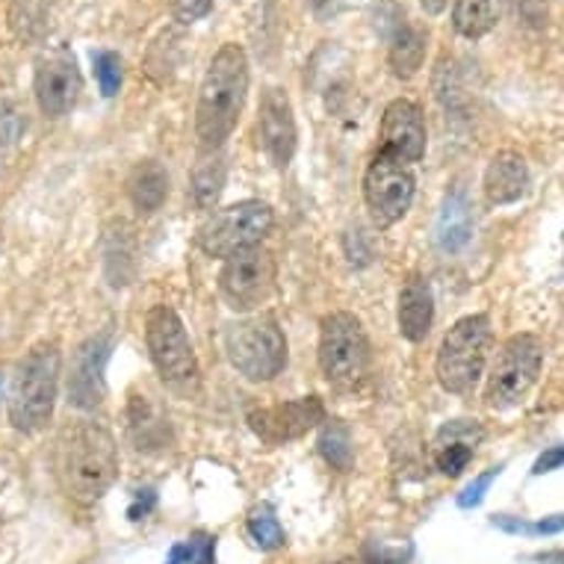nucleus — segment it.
Segmentation results:
<instances>
[{
	"mask_svg": "<svg viewBox=\"0 0 564 564\" xmlns=\"http://www.w3.org/2000/svg\"><path fill=\"white\" fill-rule=\"evenodd\" d=\"M249 95V56L237 42H225L214 54L195 104V137L202 151H219L240 121Z\"/></svg>",
	"mask_w": 564,
	"mask_h": 564,
	"instance_id": "nucleus-1",
	"label": "nucleus"
},
{
	"mask_svg": "<svg viewBox=\"0 0 564 564\" xmlns=\"http://www.w3.org/2000/svg\"><path fill=\"white\" fill-rule=\"evenodd\" d=\"M119 473L116 437L93 420L68 426L56 441V479L68 500L93 506L110 490Z\"/></svg>",
	"mask_w": 564,
	"mask_h": 564,
	"instance_id": "nucleus-2",
	"label": "nucleus"
},
{
	"mask_svg": "<svg viewBox=\"0 0 564 564\" xmlns=\"http://www.w3.org/2000/svg\"><path fill=\"white\" fill-rule=\"evenodd\" d=\"M59 346L54 340L39 343L24 355L10 381V423L24 435L47 426L54 414L56 384H59Z\"/></svg>",
	"mask_w": 564,
	"mask_h": 564,
	"instance_id": "nucleus-3",
	"label": "nucleus"
},
{
	"mask_svg": "<svg viewBox=\"0 0 564 564\" xmlns=\"http://www.w3.org/2000/svg\"><path fill=\"white\" fill-rule=\"evenodd\" d=\"M145 343H149L151 364L160 372L163 384L181 397H193L202 384V370H198V358L186 337L184 323L172 307H151V314L145 316Z\"/></svg>",
	"mask_w": 564,
	"mask_h": 564,
	"instance_id": "nucleus-4",
	"label": "nucleus"
},
{
	"mask_svg": "<svg viewBox=\"0 0 564 564\" xmlns=\"http://www.w3.org/2000/svg\"><path fill=\"white\" fill-rule=\"evenodd\" d=\"M370 340L361 319L349 311H337L319 328V370L334 388L355 390L370 372Z\"/></svg>",
	"mask_w": 564,
	"mask_h": 564,
	"instance_id": "nucleus-5",
	"label": "nucleus"
},
{
	"mask_svg": "<svg viewBox=\"0 0 564 564\" xmlns=\"http://www.w3.org/2000/svg\"><path fill=\"white\" fill-rule=\"evenodd\" d=\"M490 349V319L481 314L464 316L446 332L437 349V381L446 393H470L479 384Z\"/></svg>",
	"mask_w": 564,
	"mask_h": 564,
	"instance_id": "nucleus-6",
	"label": "nucleus"
},
{
	"mask_svg": "<svg viewBox=\"0 0 564 564\" xmlns=\"http://www.w3.org/2000/svg\"><path fill=\"white\" fill-rule=\"evenodd\" d=\"M225 351L249 381H272L288 367V337L272 316L234 323L225 334Z\"/></svg>",
	"mask_w": 564,
	"mask_h": 564,
	"instance_id": "nucleus-7",
	"label": "nucleus"
},
{
	"mask_svg": "<svg viewBox=\"0 0 564 564\" xmlns=\"http://www.w3.org/2000/svg\"><path fill=\"white\" fill-rule=\"evenodd\" d=\"M275 225L272 207L263 202H240L216 210L195 234V246L207 258H231L237 251L258 246Z\"/></svg>",
	"mask_w": 564,
	"mask_h": 564,
	"instance_id": "nucleus-8",
	"label": "nucleus"
},
{
	"mask_svg": "<svg viewBox=\"0 0 564 564\" xmlns=\"http://www.w3.org/2000/svg\"><path fill=\"white\" fill-rule=\"evenodd\" d=\"M541 364H544V343L538 340L535 334L509 337L502 343L494 370H490L488 390H485L488 405L497 411L518 405L538 381Z\"/></svg>",
	"mask_w": 564,
	"mask_h": 564,
	"instance_id": "nucleus-9",
	"label": "nucleus"
},
{
	"mask_svg": "<svg viewBox=\"0 0 564 564\" xmlns=\"http://www.w3.org/2000/svg\"><path fill=\"white\" fill-rule=\"evenodd\" d=\"M364 202L379 228L397 225L414 202V175L408 163L379 151L364 175Z\"/></svg>",
	"mask_w": 564,
	"mask_h": 564,
	"instance_id": "nucleus-10",
	"label": "nucleus"
},
{
	"mask_svg": "<svg viewBox=\"0 0 564 564\" xmlns=\"http://www.w3.org/2000/svg\"><path fill=\"white\" fill-rule=\"evenodd\" d=\"M278 281L275 258L260 246L242 249L225 260L219 272V293L234 311H251L263 305Z\"/></svg>",
	"mask_w": 564,
	"mask_h": 564,
	"instance_id": "nucleus-11",
	"label": "nucleus"
},
{
	"mask_svg": "<svg viewBox=\"0 0 564 564\" xmlns=\"http://www.w3.org/2000/svg\"><path fill=\"white\" fill-rule=\"evenodd\" d=\"M319 423H325V405L319 397H302L293 399V402H281V405L254 408L249 414L251 432L263 444L272 446L299 441Z\"/></svg>",
	"mask_w": 564,
	"mask_h": 564,
	"instance_id": "nucleus-12",
	"label": "nucleus"
},
{
	"mask_svg": "<svg viewBox=\"0 0 564 564\" xmlns=\"http://www.w3.org/2000/svg\"><path fill=\"white\" fill-rule=\"evenodd\" d=\"M33 86H36L39 110L51 119H59L75 107L80 93H84V77H80L75 56L65 54V51H54L36 63Z\"/></svg>",
	"mask_w": 564,
	"mask_h": 564,
	"instance_id": "nucleus-13",
	"label": "nucleus"
},
{
	"mask_svg": "<svg viewBox=\"0 0 564 564\" xmlns=\"http://www.w3.org/2000/svg\"><path fill=\"white\" fill-rule=\"evenodd\" d=\"M260 145L267 151V158L275 163L278 169H288L293 154H296V119H293V104H290L288 93L278 89V86H269L263 89V98H260Z\"/></svg>",
	"mask_w": 564,
	"mask_h": 564,
	"instance_id": "nucleus-14",
	"label": "nucleus"
},
{
	"mask_svg": "<svg viewBox=\"0 0 564 564\" xmlns=\"http://www.w3.org/2000/svg\"><path fill=\"white\" fill-rule=\"evenodd\" d=\"M402 163H420L426 154V121L414 101L397 98L381 116V149Z\"/></svg>",
	"mask_w": 564,
	"mask_h": 564,
	"instance_id": "nucleus-15",
	"label": "nucleus"
},
{
	"mask_svg": "<svg viewBox=\"0 0 564 564\" xmlns=\"http://www.w3.org/2000/svg\"><path fill=\"white\" fill-rule=\"evenodd\" d=\"M112 337L110 332L95 334L77 349L75 367H72V379H68V402L80 411H93L104 402V370L110 361Z\"/></svg>",
	"mask_w": 564,
	"mask_h": 564,
	"instance_id": "nucleus-16",
	"label": "nucleus"
},
{
	"mask_svg": "<svg viewBox=\"0 0 564 564\" xmlns=\"http://www.w3.org/2000/svg\"><path fill=\"white\" fill-rule=\"evenodd\" d=\"M485 437L481 426L476 420H453L441 426V432L435 435V444H432V455H435V467L444 476L455 479L467 470V464L473 462V453L476 446Z\"/></svg>",
	"mask_w": 564,
	"mask_h": 564,
	"instance_id": "nucleus-17",
	"label": "nucleus"
},
{
	"mask_svg": "<svg viewBox=\"0 0 564 564\" xmlns=\"http://www.w3.org/2000/svg\"><path fill=\"white\" fill-rule=\"evenodd\" d=\"M435 323V299L423 275H411L399 293V332L411 343H423Z\"/></svg>",
	"mask_w": 564,
	"mask_h": 564,
	"instance_id": "nucleus-18",
	"label": "nucleus"
},
{
	"mask_svg": "<svg viewBox=\"0 0 564 564\" xmlns=\"http://www.w3.org/2000/svg\"><path fill=\"white\" fill-rule=\"evenodd\" d=\"M390 39V51H388V63L393 68V75L408 80L414 77L420 68H423V59H426V47H429V33L426 30L414 28L411 21L405 19V12H399L390 28H384Z\"/></svg>",
	"mask_w": 564,
	"mask_h": 564,
	"instance_id": "nucleus-19",
	"label": "nucleus"
},
{
	"mask_svg": "<svg viewBox=\"0 0 564 564\" xmlns=\"http://www.w3.org/2000/svg\"><path fill=\"white\" fill-rule=\"evenodd\" d=\"M527 186L529 169L520 154L500 151L490 160L488 172H485V195H488L490 204H514L520 195L527 193Z\"/></svg>",
	"mask_w": 564,
	"mask_h": 564,
	"instance_id": "nucleus-20",
	"label": "nucleus"
},
{
	"mask_svg": "<svg viewBox=\"0 0 564 564\" xmlns=\"http://www.w3.org/2000/svg\"><path fill=\"white\" fill-rule=\"evenodd\" d=\"M473 234V207L467 202V195L462 189H455L444 198V207L437 214L435 225V242L437 249L446 251V254H455L462 251L467 242H470Z\"/></svg>",
	"mask_w": 564,
	"mask_h": 564,
	"instance_id": "nucleus-21",
	"label": "nucleus"
},
{
	"mask_svg": "<svg viewBox=\"0 0 564 564\" xmlns=\"http://www.w3.org/2000/svg\"><path fill=\"white\" fill-rule=\"evenodd\" d=\"M128 195L130 204H133L142 216L158 214L169 195L166 169L160 166V163H154V160L139 163L128 177Z\"/></svg>",
	"mask_w": 564,
	"mask_h": 564,
	"instance_id": "nucleus-22",
	"label": "nucleus"
},
{
	"mask_svg": "<svg viewBox=\"0 0 564 564\" xmlns=\"http://www.w3.org/2000/svg\"><path fill=\"white\" fill-rule=\"evenodd\" d=\"M128 429L137 449H158L166 446L169 426L166 416L151 405L149 397H133L128 405Z\"/></svg>",
	"mask_w": 564,
	"mask_h": 564,
	"instance_id": "nucleus-23",
	"label": "nucleus"
},
{
	"mask_svg": "<svg viewBox=\"0 0 564 564\" xmlns=\"http://www.w3.org/2000/svg\"><path fill=\"white\" fill-rule=\"evenodd\" d=\"M500 12L502 0H455L453 28L464 39H481L497 28Z\"/></svg>",
	"mask_w": 564,
	"mask_h": 564,
	"instance_id": "nucleus-24",
	"label": "nucleus"
},
{
	"mask_svg": "<svg viewBox=\"0 0 564 564\" xmlns=\"http://www.w3.org/2000/svg\"><path fill=\"white\" fill-rule=\"evenodd\" d=\"M225 186V163L216 151H204V158L193 169V202L195 207H214Z\"/></svg>",
	"mask_w": 564,
	"mask_h": 564,
	"instance_id": "nucleus-25",
	"label": "nucleus"
},
{
	"mask_svg": "<svg viewBox=\"0 0 564 564\" xmlns=\"http://www.w3.org/2000/svg\"><path fill=\"white\" fill-rule=\"evenodd\" d=\"M319 455L328 467L340 473H349L355 467V446H351V432L343 420H325L319 432Z\"/></svg>",
	"mask_w": 564,
	"mask_h": 564,
	"instance_id": "nucleus-26",
	"label": "nucleus"
},
{
	"mask_svg": "<svg viewBox=\"0 0 564 564\" xmlns=\"http://www.w3.org/2000/svg\"><path fill=\"white\" fill-rule=\"evenodd\" d=\"M249 535L260 550H278V546H284V529H281V523H278L275 514L269 509H260L251 514Z\"/></svg>",
	"mask_w": 564,
	"mask_h": 564,
	"instance_id": "nucleus-27",
	"label": "nucleus"
},
{
	"mask_svg": "<svg viewBox=\"0 0 564 564\" xmlns=\"http://www.w3.org/2000/svg\"><path fill=\"white\" fill-rule=\"evenodd\" d=\"M93 65H95V77H98V86H101V95L104 98H112V95L121 89V59L119 54H112V51H98L93 56Z\"/></svg>",
	"mask_w": 564,
	"mask_h": 564,
	"instance_id": "nucleus-28",
	"label": "nucleus"
},
{
	"mask_svg": "<svg viewBox=\"0 0 564 564\" xmlns=\"http://www.w3.org/2000/svg\"><path fill=\"white\" fill-rule=\"evenodd\" d=\"M169 7H172V15H175L181 24H193V21L210 15L214 0H169Z\"/></svg>",
	"mask_w": 564,
	"mask_h": 564,
	"instance_id": "nucleus-29",
	"label": "nucleus"
},
{
	"mask_svg": "<svg viewBox=\"0 0 564 564\" xmlns=\"http://www.w3.org/2000/svg\"><path fill=\"white\" fill-rule=\"evenodd\" d=\"M500 470H502V467H490L488 473H481L479 479H473L470 485L464 488L462 497H458V506H462V509H476V506L485 500V490L490 488V481L500 476Z\"/></svg>",
	"mask_w": 564,
	"mask_h": 564,
	"instance_id": "nucleus-30",
	"label": "nucleus"
},
{
	"mask_svg": "<svg viewBox=\"0 0 564 564\" xmlns=\"http://www.w3.org/2000/svg\"><path fill=\"white\" fill-rule=\"evenodd\" d=\"M364 558H367V564H405L411 558V546L390 550L384 544H367L364 546Z\"/></svg>",
	"mask_w": 564,
	"mask_h": 564,
	"instance_id": "nucleus-31",
	"label": "nucleus"
},
{
	"mask_svg": "<svg viewBox=\"0 0 564 564\" xmlns=\"http://www.w3.org/2000/svg\"><path fill=\"white\" fill-rule=\"evenodd\" d=\"M511 3L529 28H541L546 21V0H511Z\"/></svg>",
	"mask_w": 564,
	"mask_h": 564,
	"instance_id": "nucleus-32",
	"label": "nucleus"
},
{
	"mask_svg": "<svg viewBox=\"0 0 564 564\" xmlns=\"http://www.w3.org/2000/svg\"><path fill=\"white\" fill-rule=\"evenodd\" d=\"M189 544H193V564H216V538L198 532Z\"/></svg>",
	"mask_w": 564,
	"mask_h": 564,
	"instance_id": "nucleus-33",
	"label": "nucleus"
},
{
	"mask_svg": "<svg viewBox=\"0 0 564 564\" xmlns=\"http://www.w3.org/2000/svg\"><path fill=\"white\" fill-rule=\"evenodd\" d=\"M562 467H564V446H553V449H546V453L538 455L532 473H535V476H544V473L562 470Z\"/></svg>",
	"mask_w": 564,
	"mask_h": 564,
	"instance_id": "nucleus-34",
	"label": "nucleus"
},
{
	"mask_svg": "<svg viewBox=\"0 0 564 564\" xmlns=\"http://www.w3.org/2000/svg\"><path fill=\"white\" fill-rule=\"evenodd\" d=\"M154 506H158V494H154V490H151V488L137 490V500H133V506L128 509V518L130 520H142L151 509H154Z\"/></svg>",
	"mask_w": 564,
	"mask_h": 564,
	"instance_id": "nucleus-35",
	"label": "nucleus"
},
{
	"mask_svg": "<svg viewBox=\"0 0 564 564\" xmlns=\"http://www.w3.org/2000/svg\"><path fill=\"white\" fill-rule=\"evenodd\" d=\"M564 529V514H553V518H544L532 523V532L529 535H555Z\"/></svg>",
	"mask_w": 564,
	"mask_h": 564,
	"instance_id": "nucleus-36",
	"label": "nucleus"
},
{
	"mask_svg": "<svg viewBox=\"0 0 564 564\" xmlns=\"http://www.w3.org/2000/svg\"><path fill=\"white\" fill-rule=\"evenodd\" d=\"M311 7H314L316 15H323V19H328V15H337V12L349 3V0H307Z\"/></svg>",
	"mask_w": 564,
	"mask_h": 564,
	"instance_id": "nucleus-37",
	"label": "nucleus"
},
{
	"mask_svg": "<svg viewBox=\"0 0 564 564\" xmlns=\"http://www.w3.org/2000/svg\"><path fill=\"white\" fill-rule=\"evenodd\" d=\"M166 564H193V544L186 541V544H175L169 550Z\"/></svg>",
	"mask_w": 564,
	"mask_h": 564,
	"instance_id": "nucleus-38",
	"label": "nucleus"
},
{
	"mask_svg": "<svg viewBox=\"0 0 564 564\" xmlns=\"http://www.w3.org/2000/svg\"><path fill=\"white\" fill-rule=\"evenodd\" d=\"M420 3H423V10H426L429 15H441L449 0H420Z\"/></svg>",
	"mask_w": 564,
	"mask_h": 564,
	"instance_id": "nucleus-39",
	"label": "nucleus"
},
{
	"mask_svg": "<svg viewBox=\"0 0 564 564\" xmlns=\"http://www.w3.org/2000/svg\"><path fill=\"white\" fill-rule=\"evenodd\" d=\"M541 564H564V550H550V553L538 555Z\"/></svg>",
	"mask_w": 564,
	"mask_h": 564,
	"instance_id": "nucleus-40",
	"label": "nucleus"
}]
</instances>
